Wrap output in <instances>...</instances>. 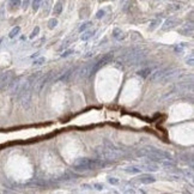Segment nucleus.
<instances>
[{
	"mask_svg": "<svg viewBox=\"0 0 194 194\" xmlns=\"http://www.w3.org/2000/svg\"><path fill=\"white\" fill-rule=\"evenodd\" d=\"M145 56V54H143L140 50L138 49H132L122 55H120L116 60L117 64H124V65H137L138 62H140L143 60V58Z\"/></svg>",
	"mask_w": 194,
	"mask_h": 194,
	"instance_id": "1",
	"label": "nucleus"
},
{
	"mask_svg": "<svg viewBox=\"0 0 194 194\" xmlns=\"http://www.w3.org/2000/svg\"><path fill=\"white\" fill-rule=\"evenodd\" d=\"M101 165H103L102 162H99L97 159H90V158H78L73 162V168L76 170H80V171L95 170Z\"/></svg>",
	"mask_w": 194,
	"mask_h": 194,
	"instance_id": "2",
	"label": "nucleus"
},
{
	"mask_svg": "<svg viewBox=\"0 0 194 194\" xmlns=\"http://www.w3.org/2000/svg\"><path fill=\"white\" fill-rule=\"evenodd\" d=\"M50 78H52V72H48V73H46L45 76H42L41 78L36 79V80L34 82V85H33V91H34L35 94H40V92L45 89V86L47 85V83L50 80Z\"/></svg>",
	"mask_w": 194,
	"mask_h": 194,
	"instance_id": "3",
	"label": "nucleus"
},
{
	"mask_svg": "<svg viewBox=\"0 0 194 194\" xmlns=\"http://www.w3.org/2000/svg\"><path fill=\"white\" fill-rule=\"evenodd\" d=\"M14 78V74L12 71H7L0 74V91H4L6 89H8L12 79Z\"/></svg>",
	"mask_w": 194,
	"mask_h": 194,
	"instance_id": "4",
	"label": "nucleus"
},
{
	"mask_svg": "<svg viewBox=\"0 0 194 194\" xmlns=\"http://www.w3.org/2000/svg\"><path fill=\"white\" fill-rule=\"evenodd\" d=\"M31 89H29V90H23V91H20L17 96L19 98V102H20V104H22V107L23 108H25V109H28L29 107H30V101H31Z\"/></svg>",
	"mask_w": 194,
	"mask_h": 194,
	"instance_id": "5",
	"label": "nucleus"
},
{
	"mask_svg": "<svg viewBox=\"0 0 194 194\" xmlns=\"http://www.w3.org/2000/svg\"><path fill=\"white\" fill-rule=\"evenodd\" d=\"M111 60H113V54H111V53L105 54L101 60H98L97 62H95V65H94V73H96L97 71L101 70L103 66H105L107 64H109Z\"/></svg>",
	"mask_w": 194,
	"mask_h": 194,
	"instance_id": "6",
	"label": "nucleus"
},
{
	"mask_svg": "<svg viewBox=\"0 0 194 194\" xmlns=\"http://www.w3.org/2000/svg\"><path fill=\"white\" fill-rule=\"evenodd\" d=\"M180 24V19L179 18H175V17H171V18H169V19H167L165 22H164V24H163V27H162V30H164V31H167V30H171V29H174L176 25H179Z\"/></svg>",
	"mask_w": 194,
	"mask_h": 194,
	"instance_id": "7",
	"label": "nucleus"
},
{
	"mask_svg": "<svg viewBox=\"0 0 194 194\" xmlns=\"http://www.w3.org/2000/svg\"><path fill=\"white\" fill-rule=\"evenodd\" d=\"M138 168H140V170H147V171H156L158 170V164L153 161H149V162H144L142 164L138 165Z\"/></svg>",
	"mask_w": 194,
	"mask_h": 194,
	"instance_id": "8",
	"label": "nucleus"
},
{
	"mask_svg": "<svg viewBox=\"0 0 194 194\" xmlns=\"http://www.w3.org/2000/svg\"><path fill=\"white\" fill-rule=\"evenodd\" d=\"M94 65H95V62L86 64L80 71V77L82 78H89L91 74H94Z\"/></svg>",
	"mask_w": 194,
	"mask_h": 194,
	"instance_id": "9",
	"label": "nucleus"
},
{
	"mask_svg": "<svg viewBox=\"0 0 194 194\" xmlns=\"http://www.w3.org/2000/svg\"><path fill=\"white\" fill-rule=\"evenodd\" d=\"M168 72V68H165V70H157V71H155L153 73H150L151 76H150V80L151 82H159V80H162V78L165 76V73Z\"/></svg>",
	"mask_w": 194,
	"mask_h": 194,
	"instance_id": "10",
	"label": "nucleus"
},
{
	"mask_svg": "<svg viewBox=\"0 0 194 194\" xmlns=\"http://www.w3.org/2000/svg\"><path fill=\"white\" fill-rule=\"evenodd\" d=\"M138 179H139V181H140L142 183H145V185L152 183V182H155V181H156V179H155L152 175H150V174H144V175H140Z\"/></svg>",
	"mask_w": 194,
	"mask_h": 194,
	"instance_id": "11",
	"label": "nucleus"
},
{
	"mask_svg": "<svg viewBox=\"0 0 194 194\" xmlns=\"http://www.w3.org/2000/svg\"><path fill=\"white\" fill-rule=\"evenodd\" d=\"M179 33L180 34H182V35H186V36H192V34H193V25L192 24H186V25H183L180 30H179Z\"/></svg>",
	"mask_w": 194,
	"mask_h": 194,
	"instance_id": "12",
	"label": "nucleus"
},
{
	"mask_svg": "<svg viewBox=\"0 0 194 194\" xmlns=\"http://www.w3.org/2000/svg\"><path fill=\"white\" fill-rule=\"evenodd\" d=\"M62 12V1L60 0V1H58L55 5H54V8H53V13L55 14V16H59L60 13Z\"/></svg>",
	"mask_w": 194,
	"mask_h": 194,
	"instance_id": "13",
	"label": "nucleus"
},
{
	"mask_svg": "<svg viewBox=\"0 0 194 194\" xmlns=\"http://www.w3.org/2000/svg\"><path fill=\"white\" fill-rule=\"evenodd\" d=\"M150 73H151V70H150L149 67H146V68L140 70V71L138 72V76H140V77H143V78H147V77L150 76Z\"/></svg>",
	"mask_w": 194,
	"mask_h": 194,
	"instance_id": "14",
	"label": "nucleus"
},
{
	"mask_svg": "<svg viewBox=\"0 0 194 194\" xmlns=\"http://www.w3.org/2000/svg\"><path fill=\"white\" fill-rule=\"evenodd\" d=\"M19 31H20V28L19 27H14L11 31H10V34H8V37L10 39H13V37H16L18 34H19Z\"/></svg>",
	"mask_w": 194,
	"mask_h": 194,
	"instance_id": "15",
	"label": "nucleus"
},
{
	"mask_svg": "<svg viewBox=\"0 0 194 194\" xmlns=\"http://www.w3.org/2000/svg\"><path fill=\"white\" fill-rule=\"evenodd\" d=\"M94 34H95V30H88V31H85V33L82 35V40H83V41H86V40H89Z\"/></svg>",
	"mask_w": 194,
	"mask_h": 194,
	"instance_id": "16",
	"label": "nucleus"
},
{
	"mask_svg": "<svg viewBox=\"0 0 194 194\" xmlns=\"http://www.w3.org/2000/svg\"><path fill=\"white\" fill-rule=\"evenodd\" d=\"M113 36L115 37V39H117V40H120V39H122L124 37V33L120 30V29H114V31H113Z\"/></svg>",
	"mask_w": 194,
	"mask_h": 194,
	"instance_id": "17",
	"label": "nucleus"
},
{
	"mask_svg": "<svg viewBox=\"0 0 194 194\" xmlns=\"http://www.w3.org/2000/svg\"><path fill=\"white\" fill-rule=\"evenodd\" d=\"M71 41H72V36L71 37H67L62 43H61V46H60V50H62V49H65V48H67L68 46H70V43H71Z\"/></svg>",
	"mask_w": 194,
	"mask_h": 194,
	"instance_id": "18",
	"label": "nucleus"
},
{
	"mask_svg": "<svg viewBox=\"0 0 194 194\" xmlns=\"http://www.w3.org/2000/svg\"><path fill=\"white\" fill-rule=\"evenodd\" d=\"M125 171L126 173H131V174H138L140 171V169H138L136 167H127V168H125Z\"/></svg>",
	"mask_w": 194,
	"mask_h": 194,
	"instance_id": "19",
	"label": "nucleus"
},
{
	"mask_svg": "<svg viewBox=\"0 0 194 194\" xmlns=\"http://www.w3.org/2000/svg\"><path fill=\"white\" fill-rule=\"evenodd\" d=\"M10 6L14 10V8H18L20 6V0H10Z\"/></svg>",
	"mask_w": 194,
	"mask_h": 194,
	"instance_id": "20",
	"label": "nucleus"
},
{
	"mask_svg": "<svg viewBox=\"0 0 194 194\" xmlns=\"http://www.w3.org/2000/svg\"><path fill=\"white\" fill-rule=\"evenodd\" d=\"M56 25H58V19L52 18V19H49L48 20V28L49 29H54Z\"/></svg>",
	"mask_w": 194,
	"mask_h": 194,
	"instance_id": "21",
	"label": "nucleus"
},
{
	"mask_svg": "<svg viewBox=\"0 0 194 194\" xmlns=\"http://www.w3.org/2000/svg\"><path fill=\"white\" fill-rule=\"evenodd\" d=\"M180 7H181V6H180L179 4H170V5L168 6V8H167V10H168V11H170V12H173V11H177Z\"/></svg>",
	"mask_w": 194,
	"mask_h": 194,
	"instance_id": "22",
	"label": "nucleus"
},
{
	"mask_svg": "<svg viewBox=\"0 0 194 194\" xmlns=\"http://www.w3.org/2000/svg\"><path fill=\"white\" fill-rule=\"evenodd\" d=\"M40 5H41V0H33V10H34V12H36L40 8Z\"/></svg>",
	"mask_w": 194,
	"mask_h": 194,
	"instance_id": "23",
	"label": "nucleus"
},
{
	"mask_svg": "<svg viewBox=\"0 0 194 194\" xmlns=\"http://www.w3.org/2000/svg\"><path fill=\"white\" fill-rule=\"evenodd\" d=\"M45 62H46V58H40V59H37V60L34 61V65L40 66V65H42V64H45Z\"/></svg>",
	"mask_w": 194,
	"mask_h": 194,
	"instance_id": "24",
	"label": "nucleus"
},
{
	"mask_svg": "<svg viewBox=\"0 0 194 194\" xmlns=\"http://www.w3.org/2000/svg\"><path fill=\"white\" fill-rule=\"evenodd\" d=\"M39 33H40V28H39V27H36V28L33 30V33H31V35H30V39H34L35 36H37V35H39Z\"/></svg>",
	"mask_w": 194,
	"mask_h": 194,
	"instance_id": "25",
	"label": "nucleus"
},
{
	"mask_svg": "<svg viewBox=\"0 0 194 194\" xmlns=\"http://www.w3.org/2000/svg\"><path fill=\"white\" fill-rule=\"evenodd\" d=\"M90 25H91V23H90V22H88V23H84V24H83V25H82V27L79 28V31H80V33H82V31H84V30H85L86 28H89Z\"/></svg>",
	"mask_w": 194,
	"mask_h": 194,
	"instance_id": "26",
	"label": "nucleus"
},
{
	"mask_svg": "<svg viewBox=\"0 0 194 194\" xmlns=\"http://www.w3.org/2000/svg\"><path fill=\"white\" fill-rule=\"evenodd\" d=\"M29 4H30V0H23V4H22L23 10H27L29 7Z\"/></svg>",
	"mask_w": 194,
	"mask_h": 194,
	"instance_id": "27",
	"label": "nucleus"
},
{
	"mask_svg": "<svg viewBox=\"0 0 194 194\" xmlns=\"http://www.w3.org/2000/svg\"><path fill=\"white\" fill-rule=\"evenodd\" d=\"M73 53V50L72 49H70V50H66V52H64V54H61V56L62 58H66V56H68L70 54H72Z\"/></svg>",
	"mask_w": 194,
	"mask_h": 194,
	"instance_id": "28",
	"label": "nucleus"
},
{
	"mask_svg": "<svg viewBox=\"0 0 194 194\" xmlns=\"http://www.w3.org/2000/svg\"><path fill=\"white\" fill-rule=\"evenodd\" d=\"M158 23H159V20H153V22H152V24H151V27H150V30H153Z\"/></svg>",
	"mask_w": 194,
	"mask_h": 194,
	"instance_id": "29",
	"label": "nucleus"
},
{
	"mask_svg": "<svg viewBox=\"0 0 194 194\" xmlns=\"http://www.w3.org/2000/svg\"><path fill=\"white\" fill-rule=\"evenodd\" d=\"M103 16H104V11H103V10H102V11H98V12H97V14H96V18H102V17H103Z\"/></svg>",
	"mask_w": 194,
	"mask_h": 194,
	"instance_id": "30",
	"label": "nucleus"
},
{
	"mask_svg": "<svg viewBox=\"0 0 194 194\" xmlns=\"http://www.w3.org/2000/svg\"><path fill=\"white\" fill-rule=\"evenodd\" d=\"M109 182H110V183H113V185L119 183V181H117L116 179H114V177H109Z\"/></svg>",
	"mask_w": 194,
	"mask_h": 194,
	"instance_id": "31",
	"label": "nucleus"
},
{
	"mask_svg": "<svg viewBox=\"0 0 194 194\" xmlns=\"http://www.w3.org/2000/svg\"><path fill=\"white\" fill-rule=\"evenodd\" d=\"M94 187H96V189H103V185H101V183H95Z\"/></svg>",
	"mask_w": 194,
	"mask_h": 194,
	"instance_id": "32",
	"label": "nucleus"
}]
</instances>
